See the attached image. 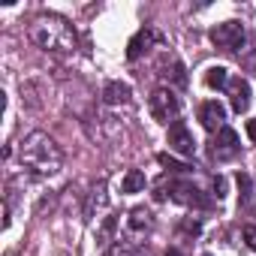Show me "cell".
Masks as SVG:
<instances>
[{
  "label": "cell",
  "mask_w": 256,
  "mask_h": 256,
  "mask_svg": "<svg viewBox=\"0 0 256 256\" xmlns=\"http://www.w3.org/2000/svg\"><path fill=\"white\" fill-rule=\"evenodd\" d=\"M18 157H22V166L36 172V175H52L60 169V148L54 145V139H48L46 133H30L22 148H18Z\"/></svg>",
  "instance_id": "obj_1"
},
{
  "label": "cell",
  "mask_w": 256,
  "mask_h": 256,
  "mask_svg": "<svg viewBox=\"0 0 256 256\" xmlns=\"http://www.w3.org/2000/svg\"><path fill=\"white\" fill-rule=\"evenodd\" d=\"M30 36L36 40L40 48L46 52H70L76 46V36H72V28L66 24V18L60 16H40L30 28Z\"/></svg>",
  "instance_id": "obj_2"
},
{
  "label": "cell",
  "mask_w": 256,
  "mask_h": 256,
  "mask_svg": "<svg viewBox=\"0 0 256 256\" xmlns=\"http://www.w3.org/2000/svg\"><path fill=\"white\" fill-rule=\"evenodd\" d=\"M178 112H181V100H178L172 90L160 88V90H154V94H151V114H154L160 124L175 120V118H178Z\"/></svg>",
  "instance_id": "obj_3"
},
{
  "label": "cell",
  "mask_w": 256,
  "mask_h": 256,
  "mask_svg": "<svg viewBox=\"0 0 256 256\" xmlns=\"http://www.w3.org/2000/svg\"><path fill=\"white\" fill-rule=\"evenodd\" d=\"M211 42H217V46L226 48V52H235V48H241V42H244V28H241L238 22H223V24L211 28Z\"/></svg>",
  "instance_id": "obj_4"
},
{
  "label": "cell",
  "mask_w": 256,
  "mask_h": 256,
  "mask_svg": "<svg viewBox=\"0 0 256 256\" xmlns=\"http://www.w3.org/2000/svg\"><path fill=\"white\" fill-rule=\"evenodd\" d=\"M169 148H172L175 154H181V157H193L196 142H193V133L187 130L184 120H175V124L169 126Z\"/></svg>",
  "instance_id": "obj_5"
},
{
  "label": "cell",
  "mask_w": 256,
  "mask_h": 256,
  "mask_svg": "<svg viewBox=\"0 0 256 256\" xmlns=\"http://www.w3.org/2000/svg\"><path fill=\"white\" fill-rule=\"evenodd\" d=\"M238 151H241L238 133L232 130V126H223V130L217 133V139H214V145H211V154H214L217 160H232Z\"/></svg>",
  "instance_id": "obj_6"
},
{
  "label": "cell",
  "mask_w": 256,
  "mask_h": 256,
  "mask_svg": "<svg viewBox=\"0 0 256 256\" xmlns=\"http://www.w3.org/2000/svg\"><path fill=\"white\" fill-rule=\"evenodd\" d=\"M223 118H226V108H223V102L220 100H208L202 108H199V120H202V126H205V130H223Z\"/></svg>",
  "instance_id": "obj_7"
},
{
  "label": "cell",
  "mask_w": 256,
  "mask_h": 256,
  "mask_svg": "<svg viewBox=\"0 0 256 256\" xmlns=\"http://www.w3.org/2000/svg\"><path fill=\"white\" fill-rule=\"evenodd\" d=\"M154 40H157L154 28H142V30H139V34L130 40V46H126V58H130V60H136V58H139V54H142V52H145L151 42H154Z\"/></svg>",
  "instance_id": "obj_8"
},
{
  "label": "cell",
  "mask_w": 256,
  "mask_h": 256,
  "mask_svg": "<svg viewBox=\"0 0 256 256\" xmlns=\"http://www.w3.org/2000/svg\"><path fill=\"white\" fill-rule=\"evenodd\" d=\"M247 106H250V84L247 82H232V108L241 114V112H247Z\"/></svg>",
  "instance_id": "obj_9"
},
{
  "label": "cell",
  "mask_w": 256,
  "mask_h": 256,
  "mask_svg": "<svg viewBox=\"0 0 256 256\" xmlns=\"http://www.w3.org/2000/svg\"><path fill=\"white\" fill-rule=\"evenodd\" d=\"M102 96H106V102H126L130 100V84H124V82H108L106 84V90H102Z\"/></svg>",
  "instance_id": "obj_10"
},
{
  "label": "cell",
  "mask_w": 256,
  "mask_h": 256,
  "mask_svg": "<svg viewBox=\"0 0 256 256\" xmlns=\"http://www.w3.org/2000/svg\"><path fill=\"white\" fill-rule=\"evenodd\" d=\"M145 184H148L145 172H139V169H130V172L124 175V181H120V190H124V193H139V190H145Z\"/></svg>",
  "instance_id": "obj_11"
},
{
  "label": "cell",
  "mask_w": 256,
  "mask_h": 256,
  "mask_svg": "<svg viewBox=\"0 0 256 256\" xmlns=\"http://www.w3.org/2000/svg\"><path fill=\"white\" fill-rule=\"evenodd\" d=\"M226 82H229V76H226L223 66H211V70L205 72V84H208V88H217V90H220V88H226Z\"/></svg>",
  "instance_id": "obj_12"
},
{
  "label": "cell",
  "mask_w": 256,
  "mask_h": 256,
  "mask_svg": "<svg viewBox=\"0 0 256 256\" xmlns=\"http://www.w3.org/2000/svg\"><path fill=\"white\" fill-rule=\"evenodd\" d=\"M130 226H133V229H142V226H151V214H148L145 208H136V211L130 214Z\"/></svg>",
  "instance_id": "obj_13"
},
{
  "label": "cell",
  "mask_w": 256,
  "mask_h": 256,
  "mask_svg": "<svg viewBox=\"0 0 256 256\" xmlns=\"http://www.w3.org/2000/svg\"><path fill=\"white\" fill-rule=\"evenodd\" d=\"M157 160H160L169 172H187V166H184V163H178V160H175V157H169V154H160Z\"/></svg>",
  "instance_id": "obj_14"
},
{
  "label": "cell",
  "mask_w": 256,
  "mask_h": 256,
  "mask_svg": "<svg viewBox=\"0 0 256 256\" xmlns=\"http://www.w3.org/2000/svg\"><path fill=\"white\" fill-rule=\"evenodd\" d=\"M244 241L250 250H256V226H244Z\"/></svg>",
  "instance_id": "obj_15"
},
{
  "label": "cell",
  "mask_w": 256,
  "mask_h": 256,
  "mask_svg": "<svg viewBox=\"0 0 256 256\" xmlns=\"http://www.w3.org/2000/svg\"><path fill=\"white\" fill-rule=\"evenodd\" d=\"M247 136L256 142V120H247Z\"/></svg>",
  "instance_id": "obj_16"
},
{
  "label": "cell",
  "mask_w": 256,
  "mask_h": 256,
  "mask_svg": "<svg viewBox=\"0 0 256 256\" xmlns=\"http://www.w3.org/2000/svg\"><path fill=\"white\" fill-rule=\"evenodd\" d=\"M163 256H181V250H178V247H169V250H166Z\"/></svg>",
  "instance_id": "obj_17"
}]
</instances>
